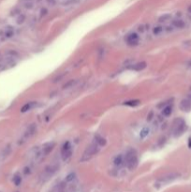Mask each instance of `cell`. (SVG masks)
<instances>
[{
    "mask_svg": "<svg viewBox=\"0 0 191 192\" xmlns=\"http://www.w3.org/2000/svg\"><path fill=\"white\" fill-rule=\"evenodd\" d=\"M105 144H106V140L100 135H96L95 137V139L93 140L91 144L86 147V149L85 150V152H83L80 161L86 162L90 160L94 156L98 153L100 148H101L102 146H104Z\"/></svg>",
    "mask_w": 191,
    "mask_h": 192,
    "instance_id": "obj_1",
    "label": "cell"
},
{
    "mask_svg": "<svg viewBox=\"0 0 191 192\" xmlns=\"http://www.w3.org/2000/svg\"><path fill=\"white\" fill-rule=\"evenodd\" d=\"M124 163L129 171H133L138 166V154L133 148H128L124 156Z\"/></svg>",
    "mask_w": 191,
    "mask_h": 192,
    "instance_id": "obj_2",
    "label": "cell"
},
{
    "mask_svg": "<svg viewBox=\"0 0 191 192\" xmlns=\"http://www.w3.org/2000/svg\"><path fill=\"white\" fill-rule=\"evenodd\" d=\"M17 63V54L14 52L6 53L0 58V72L14 67Z\"/></svg>",
    "mask_w": 191,
    "mask_h": 192,
    "instance_id": "obj_3",
    "label": "cell"
},
{
    "mask_svg": "<svg viewBox=\"0 0 191 192\" xmlns=\"http://www.w3.org/2000/svg\"><path fill=\"white\" fill-rule=\"evenodd\" d=\"M16 33H17V29L12 25H6L2 27L0 29V42L11 40L15 36Z\"/></svg>",
    "mask_w": 191,
    "mask_h": 192,
    "instance_id": "obj_4",
    "label": "cell"
},
{
    "mask_svg": "<svg viewBox=\"0 0 191 192\" xmlns=\"http://www.w3.org/2000/svg\"><path fill=\"white\" fill-rule=\"evenodd\" d=\"M186 122L182 119V118H177L174 120L172 125V135L174 137H179L186 131Z\"/></svg>",
    "mask_w": 191,
    "mask_h": 192,
    "instance_id": "obj_5",
    "label": "cell"
},
{
    "mask_svg": "<svg viewBox=\"0 0 191 192\" xmlns=\"http://www.w3.org/2000/svg\"><path fill=\"white\" fill-rule=\"evenodd\" d=\"M36 130H37V127H36V125L35 124L30 125V126H29L27 129H25L24 132L22 133V137H21L20 140H19V142H18L19 144H24V143L26 142V141H28L36 133Z\"/></svg>",
    "mask_w": 191,
    "mask_h": 192,
    "instance_id": "obj_6",
    "label": "cell"
},
{
    "mask_svg": "<svg viewBox=\"0 0 191 192\" xmlns=\"http://www.w3.org/2000/svg\"><path fill=\"white\" fill-rule=\"evenodd\" d=\"M57 170H58V165L56 164H52V165L47 166V167L44 169V171L42 172V174H41V176H40L41 180L46 181L48 179H50L57 172Z\"/></svg>",
    "mask_w": 191,
    "mask_h": 192,
    "instance_id": "obj_7",
    "label": "cell"
},
{
    "mask_svg": "<svg viewBox=\"0 0 191 192\" xmlns=\"http://www.w3.org/2000/svg\"><path fill=\"white\" fill-rule=\"evenodd\" d=\"M72 155V146L69 142H66L61 148V158L63 160H67Z\"/></svg>",
    "mask_w": 191,
    "mask_h": 192,
    "instance_id": "obj_8",
    "label": "cell"
},
{
    "mask_svg": "<svg viewBox=\"0 0 191 192\" xmlns=\"http://www.w3.org/2000/svg\"><path fill=\"white\" fill-rule=\"evenodd\" d=\"M179 176V174H168L166 175H164V176H162L161 178H159L158 180L157 181V187H161V185H163L165 184H168L170 183V182L175 180V179Z\"/></svg>",
    "mask_w": 191,
    "mask_h": 192,
    "instance_id": "obj_9",
    "label": "cell"
},
{
    "mask_svg": "<svg viewBox=\"0 0 191 192\" xmlns=\"http://www.w3.org/2000/svg\"><path fill=\"white\" fill-rule=\"evenodd\" d=\"M126 41L129 46H136L140 42V36L137 33H130L126 38Z\"/></svg>",
    "mask_w": 191,
    "mask_h": 192,
    "instance_id": "obj_10",
    "label": "cell"
},
{
    "mask_svg": "<svg viewBox=\"0 0 191 192\" xmlns=\"http://www.w3.org/2000/svg\"><path fill=\"white\" fill-rule=\"evenodd\" d=\"M40 1V0H21L20 4L21 7L24 9H32L36 7L37 3Z\"/></svg>",
    "mask_w": 191,
    "mask_h": 192,
    "instance_id": "obj_11",
    "label": "cell"
},
{
    "mask_svg": "<svg viewBox=\"0 0 191 192\" xmlns=\"http://www.w3.org/2000/svg\"><path fill=\"white\" fill-rule=\"evenodd\" d=\"M180 109L183 112H189L191 110V95L180 102Z\"/></svg>",
    "mask_w": 191,
    "mask_h": 192,
    "instance_id": "obj_12",
    "label": "cell"
},
{
    "mask_svg": "<svg viewBox=\"0 0 191 192\" xmlns=\"http://www.w3.org/2000/svg\"><path fill=\"white\" fill-rule=\"evenodd\" d=\"M56 4H58L63 7H69V6H75L80 3V0H54Z\"/></svg>",
    "mask_w": 191,
    "mask_h": 192,
    "instance_id": "obj_13",
    "label": "cell"
},
{
    "mask_svg": "<svg viewBox=\"0 0 191 192\" xmlns=\"http://www.w3.org/2000/svg\"><path fill=\"white\" fill-rule=\"evenodd\" d=\"M11 150L12 149H11V144L6 145L4 148H3L1 151H0V161L5 160V159L7 158L9 155H11Z\"/></svg>",
    "mask_w": 191,
    "mask_h": 192,
    "instance_id": "obj_14",
    "label": "cell"
},
{
    "mask_svg": "<svg viewBox=\"0 0 191 192\" xmlns=\"http://www.w3.org/2000/svg\"><path fill=\"white\" fill-rule=\"evenodd\" d=\"M146 68V63L145 62H140V63H136L134 65H131L130 67H128V69H130L135 71H141V70L144 69Z\"/></svg>",
    "mask_w": 191,
    "mask_h": 192,
    "instance_id": "obj_15",
    "label": "cell"
},
{
    "mask_svg": "<svg viewBox=\"0 0 191 192\" xmlns=\"http://www.w3.org/2000/svg\"><path fill=\"white\" fill-rule=\"evenodd\" d=\"M36 105H37V102L35 101H31V102H27V103H25L24 106L22 107L21 109V112L22 113H27V112L31 111L32 109L36 107Z\"/></svg>",
    "mask_w": 191,
    "mask_h": 192,
    "instance_id": "obj_16",
    "label": "cell"
},
{
    "mask_svg": "<svg viewBox=\"0 0 191 192\" xmlns=\"http://www.w3.org/2000/svg\"><path fill=\"white\" fill-rule=\"evenodd\" d=\"M184 25H186V23L182 19H176V20L172 21V23H171V26L175 28H183L184 27Z\"/></svg>",
    "mask_w": 191,
    "mask_h": 192,
    "instance_id": "obj_17",
    "label": "cell"
},
{
    "mask_svg": "<svg viewBox=\"0 0 191 192\" xmlns=\"http://www.w3.org/2000/svg\"><path fill=\"white\" fill-rule=\"evenodd\" d=\"M47 14H48V9H47V8H45V7H41L38 11V12H37V16H38V20H41V19H43Z\"/></svg>",
    "mask_w": 191,
    "mask_h": 192,
    "instance_id": "obj_18",
    "label": "cell"
},
{
    "mask_svg": "<svg viewBox=\"0 0 191 192\" xmlns=\"http://www.w3.org/2000/svg\"><path fill=\"white\" fill-rule=\"evenodd\" d=\"M113 163H114V165L116 166V167L120 168L121 166H123V164H125V163H124V156L118 155L114 158V160H113Z\"/></svg>",
    "mask_w": 191,
    "mask_h": 192,
    "instance_id": "obj_19",
    "label": "cell"
},
{
    "mask_svg": "<svg viewBox=\"0 0 191 192\" xmlns=\"http://www.w3.org/2000/svg\"><path fill=\"white\" fill-rule=\"evenodd\" d=\"M149 133H150V127H144L143 129L141 130V132H140V138L141 140L145 139L149 135Z\"/></svg>",
    "mask_w": 191,
    "mask_h": 192,
    "instance_id": "obj_20",
    "label": "cell"
},
{
    "mask_svg": "<svg viewBox=\"0 0 191 192\" xmlns=\"http://www.w3.org/2000/svg\"><path fill=\"white\" fill-rule=\"evenodd\" d=\"M171 113H172V107L171 106V105H167L166 107L163 108L162 110V115L163 116H170V115L171 114Z\"/></svg>",
    "mask_w": 191,
    "mask_h": 192,
    "instance_id": "obj_21",
    "label": "cell"
},
{
    "mask_svg": "<svg viewBox=\"0 0 191 192\" xmlns=\"http://www.w3.org/2000/svg\"><path fill=\"white\" fill-rule=\"evenodd\" d=\"M165 30H166V29H165V27L161 26V25H158V26L154 27V29H153V34L155 35V36H159V35L162 34Z\"/></svg>",
    "mask_w": 191,
    "mask_h": 192,
    "instance_id": "obj_22",
    "label": "cell"
},
{
    "mask_svg": "<svg viewBox=\"0 0 191 192\" xmlns=\"http://www.w3.org/2000/svg\"><path fill=\"white\" fill-rule=\"evenodd\" d=\"M140 103H141L140 100H128V101L124 102V105H126V106H129V107H135V106H138Z\"/></svg>",
    "mask_w": 191,
    "mask_h": 192,
    "instance_id": "obj_23",
    "label": "cell"
},
{
    "mask_svg": "<svg viewBox=\"0 0 191 192\" xmlns=\"http://www.w3.org/2000/svg\"><path fill=\"white\" fill-rule=\"evenodd\" d=\"M21 182H22V177H21V175L19 174H15V175H14V177H13V183H14L16 185H19L21 184Z\"/></svg>",
    "mask_w": 191,
    "mask_h": 192,
    "instance_id": "obj_24",
    "label": "cell"
},
{
    "mask_svg": "<svg viewBox=\"0 0 191 192\" xmlns=\"http://www.w3.org/2000/svg\"><path fill=\"white\" fill-rule=\"evenodd\" d=\"M171 18V14H165V15L161 16V17L159 18V22H160V23H163V22L165 23V22H167V21H170Z\"/></svg>",
    "mask_w": 191,
    "mask_h": 192,
    "instance_id": "obj_25",
    "label": "cell"
},
{
    "mask_svg": "<svg viewBox=\"0 0 191 192\" xmlns=\"http://www.w3.org/2000/svg\"><path fill=\"white\" fill-rule=\"evenodd\" d=\"M75 179V174L71 172L66 177V182H73V180Z\"/></svg>",
    "mask_w": 191,
    "mask_h": 192,
    "instance_id": "obj_26",
    "label": "cell"
},
{
    "mask_svg": "<svg viewBox=\"0 0 191 192\" xmlns=\"http://www.w3.org/2000/svg\"><path fill=\"white\" fill-rule=\"evenodd\" d=\"M187 11H188V12H189V13L191 14V5H190V6H189V7H188V9H187Z\"/></svg>",
    "mask_w": 191,
    "mask_h": 192,
    "instance_id": "obj_27",
    "label": "cell"
}]
</instances>
